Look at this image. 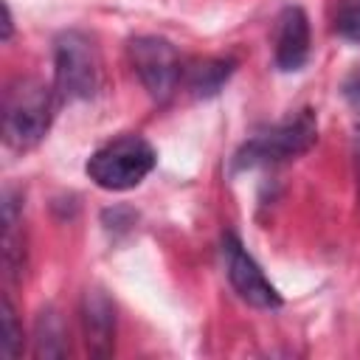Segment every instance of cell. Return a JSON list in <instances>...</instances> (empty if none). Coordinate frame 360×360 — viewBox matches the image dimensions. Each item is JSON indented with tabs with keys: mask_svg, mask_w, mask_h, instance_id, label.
I'll list each match as a JSON object with an SVG mask.
<instances>
[{
	"mask_svg": "<svg viewBox=\"0 0 360 360\" xmlns=\"http://www.w3.org/2000/svg\"><path fill=\"white\" fill-rule=\"evenodd\" d=\"M53 90L34 76L14 79L3 93V138L11 149L37 146L53 121Z\"/></svg>",
	"mask_w": 360,
	"mask_h": 360,
	"instance_id": "1",
	"label": "cell"
},
{
	"mask_svg": "<svg viewBox=\"0 0 360 360\" xmlns=\"http://www.w3.org/2000/svg\"><path fill=\"white\" fill-rule=\"evenodd\" d=\"M155 160L158 155L146 138L121 135L104 143L101 149H96L87 158L84 172L104 191H127V188H135L155 169Z\"/></svg>",
	"mask_w": 360,
	"mask_h": 360,
	"instance_id": "2",
	"label": "cell"
},
{
	"mask_svg": "<svg viewBox=\"0 0 360 360\" xmlns=\"http://www.w3.org/2000/svg\"><path fill=\"white\" fill-rule=\"evenodd\" d=\"M53 84L68 101L93 98L101 87V56L82 31H65L53 48Z\"/></svg>",
	"mask_w": 360,
	"mask_h": 360,
	"instance_id": "3",
	"label": "cell"
},
{
	"mask_svg": "<svg viewBox=\"0 0 360 360\" xmlns=\"http://www.w3.org/2000/svg\"><path fill=\"white\" fill-rule=\"evenodd\" d=\"M318 138V121L312 110H301L298 115L270 127L267 132L253 135L233 158V169H253L267 163H281L290 158L304 155Z\"/></svg>",
	"mask_w": 360,
	"mask_h": 360,
	"instance_id": "4",
	"label": "cell"
},
{
	"mask_svg": "<svg viewBox=\"0 0 360 360\" xmlns=\"http://www.w3.org/2000/svg\"><path fill=\"white\" fill-rule=\"evenodd\" d=\"M132 68L155 101H166L180 82V56L163 37H135L129 42Z\"/></svg>",
	"mask_w": 360,
	"mask_h": 360,
	"instance_id": "5",
	"label": "cell"
},
{
	"mask_svg": "<svg viewBox=\"0 0 360 360\" xmlns=\"http://www.w3.org/2000/svg\"><path fill=\"white\" fill-rule=\"evenodd\" d=\"M222 253H225V267H228L231 287L236 290V295L242 301H248L250 307H259V309H276V307H281L278 290L264 278V273L256 264V259L245 250V245L233 233H228L222 239Z\"/></svg>",
	"mask_w": 360,
	"mask_h": 360,
	"instance_id": "6",
	"label": "cell"
},
{
	"mask_svg": "<svg viewBox=\"0 0 360 360\" xmlns=\"http://www.w3.org/2000/svg\"><path fill=\"white\" fill-rule=\"evenodd\" d=\"M82 329H84V343L93 357H110L112 343H115V307L101 290H84L82 304Z\"/></svg>",
	"mask_w": 360,
	"mask_h": 360,
	"instance_id": "7",
	"label": "cell"
},
{
	"mask_svg": "<svg viewBox=\"0 0 360 360\" xmlns=\"http://www.w3.org/2000/svg\"><path fill=\"white\" fill-rule=\"evenodd\" d=\"M309 56V20L301 6H287L276 25V68L298 70Z\"/></svg>",
	"mask_w": 360,
	"mask_h": 360,
	"instance_id": "8",
	"label": "cell"
},
{
	"mask_svg": "<svg viewBox=\"0 0 360 360\" xmlns=\"http://www.w3.org/2000/svg\"><path fill=\"white\" fill-rule=\"evenodd\" d=\"M17 225H20L17 200H14V191L6 188L3 194V264L11 278H20L25 267V248H22V236L17 233Z\"/></svg>",
	"mask_w": 360,
	"mask_h": 360,
	"instance_id": "9",
	"label": "cell"
},
{
	"mask_svg": "<svg viewBox=\"0 0 360 360\" xmlns=\"http://www.w3.org/2000/svg\"><path fill=\"white\" fill-rule=\"evenodd\" d=\"M236 62L233 59H225V56H217V59H202L197 62L191 70H188V90L197 96V98H211L222 90V84L231 79Z\"/></svg>",
	"mask_w": 360,
	"mask_h": 360,
	"instance_id": "10",
	"label": "cell"
},
{
	"mask_svg": "<svg viewBox=\"0 0 360 360\" xmlns=\"http://www.w3.org/2000/svg\"><path fill=\"white\" fill-rule=\"evenodd\" d=\"M68 352V332L53 307L37 315L34 326V354L37 357H62Z\"/></svg>",
	"mask_w": 360,
	"mask_h": 360,
	"instance_id": "11",
	"label": "cell"
},
{
	"mask_svg": "<svg viewBox=\"0 0 360 360\" xmlns=\"http://www.w3.org/2000/svg\"><path fill=\"white\" fill-rule=\"evenodd\" d=\"M335 31L349 39V42H360V0H346L335 17Z\"/></svg>",
	"mask_w": 360,
	"mask_h": 360,
	"instance_id": "12",
	"label": "cell"
},
{
	"mask_svg": "<svg viewBox=\"0 0 360 360\" xmlns=\"http://www.w3.org/2000/svg\"><path fill=\"white\" fill-rule=\"evenodd\" d=\"M3 354L6 357H17L20 354V346H22V332L17 326V312L8 301V295L3 298Z\"/></svg>",
	"mask_w": 360,
	"mask_h": 360,
	"instance_id": "13",
	"label": "cell"
},
{
	"mask_svg": "<svg viewBox=\"0 0 360 360\" xmlns=\"http://www.w3.org/2000/svg\"><path fill=\"white\" fill-rule=\"evenodd\" d=\"M343 96H346L349 107L354 110V115L360 118V70H354V73L346 79V84H343Z\"/></svg>",
	"mask_w": 360,
	"mask_h": 360,
	"instance_id": "14",
	"label": "cell"
},
{
	"mask_svg": "<svg viewBox=\"0 0 360 360\" xmlns=\"http://www.w3.org/2000/svg\"><path fill=\"white\" fill-rule=\"evenodd\" d=\"M3 8H6V22H3V39H11V8H8V3H6Z\"/></svg>",
	"mask_w": 360,
	"mask_h": 360,
	"instance_id": "15",
	"label": "cell"
},
{
	"mask_svg": "<svg viewBox=\"0 0 360 360\" xmlns=\"http://www.w3.org/2000/svg\"><path fill=\"white\" fill-rule=\"evenodd\" d=\"M357 200H360V163H357Z\"/></svg>",
	"mask_w": 360,
	"mask_h": 360,
	"instance_id": "16",
	"label": "cell"
}]
</instances>
